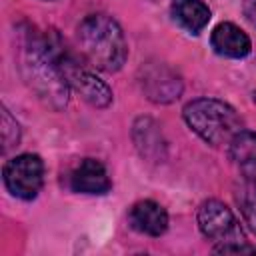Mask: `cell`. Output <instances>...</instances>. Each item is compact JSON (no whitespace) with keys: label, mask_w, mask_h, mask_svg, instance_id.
Segmentation results:
<instances>
[{"label":"cell","mask_w":256,"mask_h":256,"mask_svg":"<svg viewBox=\"0 0 256 256\" xmlns=\"http://www.w3.org/2000/svg\"><path fill=\"white\" fill-rule=\"evenodd\" d=\"M78 46L86 60L106 72L118 70L126 56V40L116 20L106 14H90L78 26Z\"/></svg>","instance_id":"obj_1"},{"label":"cell","mask_w":256,"mask_h":256,"mask_svg":"<svg viewBox=\"0 0 256 256\" xmlns=\"http://www.w3.org/2000/svg\"><path fill=\"white\" fill-rule=\"evenodd\" d=\"M186 124L208 144L230 142L238 132H242V120L236 110L214 98H198L184 106Z\"/></svg>","instance_id":"obj_2"},{"label":"cell","mask_w":256,"mask_h":256,"mask_svg":"<svg viewBox=\"0 0 256 256\" xmlns=\"http://www.w3.org/2000/svg\"><path fill=\"white\" fill-rule=\"evenodd\" d=\"M28 82L40 92L42 98L58 100L66 104V76L62 72L60 56H56L50 42L36 38L24 52V64Z\"/></svg>","instance_id":"obj_3"},{"label":"cell","mask_w":256,"mask_h":256,"mask_svg":"<svg viewBox=\"0 0 256 256\" xmlns=\"http://www.w3.org/2000/svg\"><path fill=\"white\" fill-rule=\"evenodd\" d=\"M198 226H200L202 234L208 240L220 244V246L214 248L216 252L226 248V246H234V244H242L244 242V234L240 230V224H238L236 216L220 200H206L200 206V210H198Z\"/></svg>","instance_id":"obj_4"},{"label":"cell","mask_w":256,"mask_h":256,"mask_svg":"<svg viewBox=\"0 0 256 256\" xmlns=\"http://www.w3.org/2000/svg\"><path fill=\"white\" fill-rule=\"evenodd\" d=\"M44 182V164L36 154H20L6 162L4 184L6 188L22 200H32Z\"/></svg>","instance_id":"obj_5"},{"label":"cell","mask_w":256,"mask_h":256,"mask_svg":"<svg viewBox=\"0 0 256 256\" xmlns=\"http://www.w3.org/2000/svg\"><path fill=\"white\" fill-rule=\"evenodd\" d=\"M60 64H62V72L66 76V82L72 84L88 104L104 108L112 102V92L100 78H96L94 74H90L84 68H78L76 64H72L64 58H60Z\"/></svg>","instance_id":"obj_6"},{"label":"cell","mask_w":256,"mask_h":256,"mask_svg":"<svg viewBox=\"0 0 256 256\" xmlns=\"http://www.w3.org/2000/svg\"><path fill=\"white\" fill-rule=\"evenodd\" d=\"M70 186L74 192L82 194H104L110 190V178L106 168L98 160L86 158L74 168L70 176Z\"/></svg>","instance_id":"obj_7"},{"label":"cell","mask_w":256,"mask_h":256,"mask_svg":"<svg viewBox=\"0 0 256 256\" xmlns=\"http://www.w3.org/2000/svg\"><path fill=\"white\" fill-rule=\"evenodd\" d=\"M130 224L134 230L148 234V236H160L168 228V214L166 210L154 202V200H140L130 208Z\"/></svg>","instance_id":"obj_8"},{"label":"cell","mask_w":256,"mask_h":256,"mask_svg":"<svg viewBox=\"0 0 256 256\" xmlns=\"http://www.w3.org/2000/svg\"><path fill=\"white\" fill-rule=\"evenodd\" d=\"M142 86H144L148 98L156 100V102H170V100L178 98V94L182 90L180 78L162 64L156 68H148V72L142 78Z\"/></svg>","instance_id":"obj_9"},{"label":"cell","mask_w":256,"mask_h":256,"mask_svg":"<svg viewBox=\"0 0 256 256\" xmlns=\"http://www.w3.org/2000/svg\"><path fill=\"white\" fill-rule=\"evenodd\" d=\"M212 48L228 58H244L250 52V38L232 22H222L212 32Z\"/></svg>","instance_id":"obj_10"},{"label":"cell","mask_w":256,"mask_h":256,"mask_svg":"<svg viewBox=\"0 0 256 256\" xmlns=\"http://www.w3.org/2000/svg\"><path fill=\"white\" fill-rule=\"evenodd\" d=\"M172 14L182 28L198 34L210 20V10L202 0H174Z\"/></svg>","instance_id":"obj_11"},{"label":"cell","mask_w":256,"mask_h":256,"mask_svg":"<svg viewBox=\"0 0 256 256\" xmlns=\"http://www.w3.org/2000/svg\"><path fill=\"white\" fill-rule=\"evenodd\" d=\"M236 202L240 206V212L250 224V228L256 232V180L244 182L236 192Z\"/></svg>","instance_id":"obj_12"},{"label":"cell","mask_w":256,"mask_h":256,"mask_svg":"<svg viewBox=\"0 0 256 256\" xmlns=\"http://www.w3.org/2000/svg\"><path fill=\"white\" fill-rule=\"evenodd\" d=\"M232 158L234 160H256V134L252 132H238L232 140Z\"/></svg>","instance_id":"obj_13"},{"label":"cell","mask_w":256,"mask_h":256,"mask_svg":"<svg viewBox=\"0 0 256 256\" xmlns=\"http://www.w3.org/2000/svg\"><path fill=\"white\" fill-rule=\"evenodd\" d=\"M18 138H20L18 124L12 120L10 112L6 108H2V140H4V150H8L12 144H16Z\"/></svg>","instance_id":"obj_14"},{"label":"cell","mask_w":256,"mask_h":256,"mask_svg":"<svg viewBox=\"0 0 256 256\" xmlns=\"http://www.w3.org/2000/svg\"><path fill=\"white\" fill-rule=\"evenodd\" d=\"M244 14L250 22H256V0H244Z\"/></svg>","instance_id":"obj_15"}]
</instances>
